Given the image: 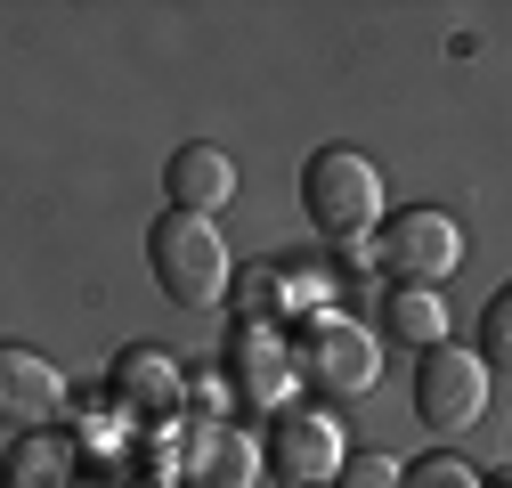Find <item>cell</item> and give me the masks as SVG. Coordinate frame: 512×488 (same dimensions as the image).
I'll return each mask as SVG.
<instances>
[{
	"instance_id": "obj_16",
	"label": "cell",
	"mask_w": 512,
	"mask_h": 488,
	"mask_svg": "<svg viewBox=\"0 0 512 488\" xmlns=\"http://www.w3.org/2000/svg\"><path fill=\"white\" fill-rule=\"evenodd\" d=\"M334 488H399V464L391 456H342Z\"/></svg>"
},
{
	"instance_id": "obj_3",
	"label": "cell",
	"mask_w": 512,
	"mask_h": 488,
	"mask_svg": "<svg viewBox=\"0 0 512 488\" xmlns=\"http://www.w3.org/2000/svg\"><path fill=\"white\" fill-rule=\"evenodd\" d=\"M374 269L399 277V285H415V293H439V277L464 269V220L439 212V204L382 212L374 220Z\"/></svg>"
},
{
	"instance_id": "obj_14",
	"label": "cell",
	"mask_w": 512,
	"mask_h": 488,
	"mask_svg": "<svg viewBox=\"0 0 512 488\" xmlns=\"http://www.w3.org/2000/svg\"><path fill=\"white\" fill-rule=\"evenodd\" d=\"M399 488H480V472L464 456H423V464H399Z\"/></svg>"
},
{
	"instance_id": "obj_11",
	"label": "cell",
	"mask_w": 512,
	"mask_h": 488,
	"mask_svg": "<svg viewBox=\"0 0 512 488\" xmlns=\"http://www.w3.org/2000/svg\"><path fill=\"white\" fill-rule=\"evenodd\" d=\"M179 488H261V440L236 432V423H204L196 440L171 464Z\"/></svg>"
},
{
	"instance_id": "obj_15",
	"label": "cell",
	"mask_w": 512,
	"mask_h": 488,
	"mask_svg": "<svg viewBox=\"0 0 512 488\" xmlns=\"http://www.w3.org/2000/svg\"><path fill=\"white\" fill-rule=\"evenodd\" d=\"M480 366H504L512 358V301H488V318H480Z\"/></svg>"
},
{
	"instance_id": "obj_1",
	"label": "cell",
	"mask_w": 512,
	"mask_h": 488,
	"mask_svg": "<svg viewBox=\"0 0 512 488\" xmlns=\"http://www.w3.org/2000/svg\"><path fill=\"white\" fill-rule=\"evenodd\" d=\"M147 269H155L171 310H220V301L236 293L228 236H220V220H196V212H163L147 228Z\"/></svg>"
},
{
	"instance_id": "obj_7",
	"label": "cell",
	"mask_w": 512,
	"mask_h": 488,
	"mask_svg": "<svg viewBox=\"0 0 512 488\" xmlns=\"http://www.w3.org/2000/svg\"><path fill=\"white\" fill-rule=\"evenodd\" d=\"M179 399H187V375H179L163 350H147V342H131V350L106 366V407L122 423H171Z\"/></svg>"
},
{
	"instance_id": "obj_13",
	"label": "cell",
	"mask_w": 512,
	"mask_h": 488,
	"mask_svg": "<svg viewBox=\"0 0 512 488\" xmlns=\"http://www.w3.org/2000/svg\"><path fill=\"white\" fill-rule=\"evenodd\" d=\"M382 342H399V350H431V342H447V310H439V293L391 285V293H382Z\"/></svg>"
},
{
	"instance_id": "obj_12",
	"label": "cell",
	"mask_w": 512,
	"mask_h": 488,
	"mask_svg": "<svg viewBox=\"0 0 512 488\" xmlns=\"http://www.w3.org/2000/svg\"><path fill=\"white\" fill-rule=\"evenodd\" d=\"M74 472H82L74 440H57V432H17V448H9V488H74Z\"/></svg>"
},
{
	"instance_id": "obj_4",
	"label": "cell",
	"mask_w": 512,
	"mask_h": 488,
	"mask_svg": "<svg viewBox=\"0 0 512 488\" xmlns=\"http://www.w3.org/2000/svg\"><path fill=\"white\" fill-rule=\"evenodd\" d=\"M415 415L431 423L439 440H464L472 423L488 415V366L464 342H431L415 350Z\"/></svg>"
},
{
	"instance_id": "obj_8",
	"label": "cell",
	"mask_w": 512,
	"mask_h": 488,
	"mask_svg": "<svg viewBox=\"0 0 512 488\" xmlns=\"http://www.w3.org/2000/svg\"><path fill=\"white\" fill-rule=\"evenodd\" d=\"M293 383H301L293 342L277 326H236V342H228V391L244 407H293Z\"/></svg>"
},
{
	"instance_id": "obj_9",
	"label": "cell",
	"mask_w": 512,
	"mask_h": 488,
	"mask_svg": "<svg viewBox=\"0 0 512 488\" xmlns=\"http://www.w3.org/2000/svg\"><path fill=\"white\" fill-rule=\"evenodd\" d=\"M163 188H171V212L220 220V212L236 204V188H244V171H236V155H228V147L187 139V147H171V163H163Z\"/></svg>"
},
{
	"instance_id": "obj_2",
	"label": "cell",
	"mask_w": 512,
	"mask_h": 488,
	"mask_svg": "<svg viewBox=\"0 0 512 488\" xmlns=\"http://www.w3.org/2000/svg\"><path fill=\"white\" fill-rule=\"evenodd\" d=\"M301 212L326 244H366L382 220V171L358 147H317L301 163Z\"/></svg>"
},
{
	"instance_id": "obj_6",
	"label": "cell",
	"mask_w": 512,
	"mask_h": 488,
	"mask_svg": "<svg viewBox=\"0 0 512 488\" xmlns=\"http://www.w3.org/2000/svg\"><path fill=\"white\" fill-rule=\"evenodd\" d=\"M350 440H342V415L334 407H285L269 423V464L293 480V488H334Z\"/></svg>"
},
{
	"instance_id": "obj_5",
	"label": "cell",
	"mask_w": 512,
	"mask_h": 488,
	"mask_svg": "<svg viewBox=\"0 0 512 488\" xmlns=\"http://www.w3.org/2000/svg\"><path fill=\"white\" fill-rule=\"evenodd\" d=\"M293 366H301L326 399H366V391L382 383V342H374L366 326H350V318H309Z\"/></svg>"
},
{
	"instance_id": "obj_10",
	"label": "cell",
	"mask_w": 512,
	"mask_h": 488,
	"mask_svg": "<svg viewBox=\"0 0 512 488\" xmlns=\"http://www.w3.org/2000/svg\"><path fill=\"white\" fill-rule=\"evenodd\" d=\"M66 415V375L25 350V342H0V423H17V432H49V423Z\"/></svg>"
}]
</instances>
